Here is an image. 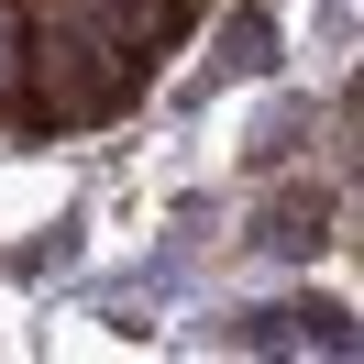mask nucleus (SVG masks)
<instances>
[{
  "instance_id": "obj_1",
  "label": "nucleus",
  "mask_w": 364,
  "mask_h": 364,
  "mask_svg": "<svg viewBox=\"0 0 364 364\" xmlns=\"http://www.w3.org/2000/svg\"><path fill=\"white\" fill-rule=\"evenodd\" d=\"M221 67H243V77L276 67V23H265V11H232V23H221Z\"/></svg>"
}]
</instances>
